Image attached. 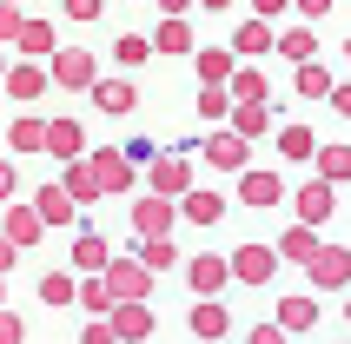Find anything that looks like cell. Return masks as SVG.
Listing matches in <instances>:
<instances>
[{
	"mask_svg": "<svg viewBox=\"0 0 351 344\" xmlns=\"http://www.w3.org/2000/svg\"><path fill=\"white\" fill-rule=\"evenodd\" d=\"M99 285H106V298H113V305H146V298H153V271H139L133 251H113V258H106V271H99Z\"/></svg>",
	"mask_w": 351,
	"mask_h": 344,
	"instance_id": "6da1fadb",
	"label": "cell"
},
{
	"mask_svg": "<svg viewBox=\"0 0 351 344\" xmlns=\"http://www.w3.org/2000/svg\"><path fill=\"white\" fill-rule=\"evenodd\" d=\"M93 79H99V60L86 47H60L53 66H47V86H66V93H86Z\"/></svg>",
	"mask_w": 351,
	"mask_h": 344,
	"instance_id": "7a4b0ae2",
	"label": "cell"
},
{
	"mask_svg": "<svg viewBox=\"0 0 351 344\" xmlns=\"http://www.w3.org/2000/svg\"><path fill=\"white\" fill-rule=\"evenodd\" d=\"M146 186H153V199H166V206L186 199V192H193V159L186 153H159L153 166H146Z\"/></svg>",
	"mask_w": 351,
	"mask_h": 344,
	"instance_id": "3957f363",
	"label": "cell"
},
{
	"mask_svg": "<svg viewBox=\"0 0 351 344\" xmlns=\"http://www.w3.org/2000/svg\"><path fill=\"white\" fill-rule=\"evenodd\" d=\"M106 331H113V344H146L159 331V318H153V305H113L106 311Z\"/></svg>",
	"mask_w": 351,
	"mask_h": 344,
	"instance_id": "277c9868",
	"label": "cell"
},
{
	"mask_svg": "<svg viewBox=\"0 0 351 344\" xmlns=\"http://www.w3.org/2000/svg\"><path fill=\"white\" fill-rule=\"evenodd\" d=\"M272 271H278L272 245H239L226 258V278H239V285H272Z\"/></svg>",
	"mask_w": 351,
	"mask_h": 344,
	"instance_id": "5b68a950",
	"label": "cell"
},
{
	"mask_svg": "<svg viewBox=\"0 0 351 344\" xmlns=\"http://www.w3.org/2000/svg\"><path fill=\"white\" fill-rule=\"evenodd\" d=\"M186 285H193V305L199 298H219V291L232 285V278H226V258H219V251H193V258H186Z\"/></svg>",
	"mask_w": 351,
	"mask_h": 344,
	"instance_id": "8992f818",
	"label": "cell"
},
{
	"mask_svg": "<svg viewBox=\"0 0 351 344\" xmlns=\"http://www.w3.org/2000/svg\"><path fill=\"white\" fill-rule=\"evenodd\" d=\"M86 172H93V186H99V192H133V179H139V172L119 159V146H99V153H86Z\"/></svg>",
	"mask_w": 351,
	"mask_h": 344,
	"instance_id": "52a82bcc",
	"label": "cell"
},
{
	"mask_svg": "<svg viewBox=\"0 0 351 344\" xmlns=\"http://www.w3.org/2000/svg\"><path fill=\"white\" fill-rule=\"evenodd\" d=\"M305 271H312L318 291H345V285H351V251H345V245H318Z\"/></svg>",
	"mask_w": 351,
	"mask_h": 344,
	"instance_id": "ba28073f",
	"label": "cell"
},
{
	"mask_svg": "<svg viewBox=\"0 0 351 344\" xmlns=\"http://www.w3.org/2000/svg\"><path fill=\"white\" fill-rule=\"evenodd\" d=\"M199 159L219 166V172H245V166H252V146L232 139V133H206V139H199Z\"/></svg>",
	"mask_w": 351,
	"mask_h": 344,
	"instance_id": "9c48e42d",
	"label": "cell"
},
{
	"mask_svg": "<svg viewBox=\"0 0 351 344\" xmlns=\"http://www.w3.org/2000/svg\"><path fill=\"white\" fill-rule=\"evenodd\" d=\"M0 93L20 99V106H34V99L47 93V66H34V60H14V66L0 73Z\"/></svg>",
	"mask_w": 351,
	"mask_h": 344,
	"instance_id": "30bf717a",
	"label": "cell"
},
{
	"mask_svg": "<svg viewBox=\"0 0 351 344\" xmlns=\"http://www.w3.org/2000/svg\"><path fill=\"white\" fill-rule=\"evenodd\" d=\"M40 153H53L60 166H73V159H86V139H80V119H47V133H40Z\"/></svg>",
	"mask_w": 351,
	"mask_h": 344,
	"instance_id": "8fae6325",
	"label": "cell"
},
{
	"mask_svg": "<svg viewBox=\"0 0 351 344\" xmlns=\"http://www.w3.org/2000/svg\"><path fill=\"white\" fill-rule=\"evenodd\" d=\"M272 325L285 331V338H305V331L318 325V298H312V291H292V298H278Z\"/></svg>",
	"mask_w": 351,
	"mask_h": 344,
	"instance_id": "7c38bea8",
	"label": "cell"
},
{
	"mask_svg": "<svg viewBox=\"0 0 351 344\" xmlns=\"http://www.w3.org/2000/svg\"><path fill=\"white\" fill-rule=\"evenodd\" d=\"M173 219L179 212L166 206V199H153V192L133 199V238H173Z\"/></svg>",
	"mask_w": 351,
	"mask_h": 344,
	"instance_id": "4fadbf2b",
	"label": "cell"
},
{
	"mask_svg": "<svg viewBox=\"0 0 351 344\" xmlns=\"http://www.w3.org/2000/svg\"><path fill=\"white\" fill-rule=\"evenodd\" d=\"M14 47H20V60H34V66H40V60H53L60 53V34H53V20H20V34H14Z\"/></svg>",
	"mask_w": 351,
	"mask_h": 344,
	"instance_id": "5bb4252c",
	"label": "cell"
},
{
	"mask_svg": "<svg viewBox=\"0 0 351 344\" xmlns=\"http://www.w3.org/2000/svg\"><path fill=\"white\" fill-rule=\"evenodd\" d=\"M239 199H245V206H278V199H285V179H278L272 166H245L239 172Z\"/></svg>",
	"mask_w": 351,
	"mask_h": 344,
	"instance_id": "9a60e30c",
	"label": "cell"
},
{
	"mask_svg": "<svg viewBox=\"0 0 351 344\" xmlns=\"http://www.w3.org/2000/svg\"><path fill=\"white\" fill-rule=\"evenodd\" d=\"M292 206H298V225H325V219H332V206H338V192L332 186H325V179H305V186H298V199H292Z\"/></svg>",
	"mask_w": 351,
	"mask_h": 344,
	"instance_id": "2e32d148",
	"label": "cell"
},
{
	"mask_svg": "<svg viewBox=\"0 0 351 344\" xmlns=\"http://www.w3.org/2000/svg\"><path fill=\"white\" fill-rule=\"evenodd\" d=\"M318 245H325V238H318L312 225H285V232H278V245H272V258H278V265H298V271H305Z\"/></svg>",
	"mask_w": 351,
	"mask_h": 344,
	"instance_id": "e0dca14e",
	"label": "cell"
},
{
	"mask_svg": "<svg viewBox=\"0 0 351 344\" xmlns=\"http://www.w3.org/2000/svg\"><path fill=\"white\" fill-rule=\"evenodd\" d=\"M173 212H179V219H193V225H219V219H226V192L193 186L186 199H173Z\"/></svg>",
	"mask_w": 351,
	"mask_h": 344,
	"instance_id": "ac0fdd59",
	"label": "cell"
},
{
	"mask_svg": "<svg viewBox=\"0 0 351 344\" xmlns=\"http://www.w3.org/2000/svg\"><path fill=\"white\" fill-rule=\"evenodd\" d=\"M106 258H113V245H106L93 225H80V232H73V271H80V278H99Z\"/></svg>",
	"mask_w": 351,
	"mask_h": 344,
	"instance_id": "d6986e66",
	"label": "cell"
},
{
	"mask_svg": "<svg viewBox=\"0 0 351 344\" xmlns=\"http://www.w3.org/2000/svg\"><path fill=\"white\" fill-rule=\"evenodd\" d=\"M186 325H193V338H199V344H226V331H232V318H226V305H219V298H199Z\"/></svg>",
	"mask_w": 351,
	"mask_h": 344,
	"instance_id": "ffe728a7",
	"label": "cell"
},
{
	"mask_svg": "<svg viewBox=\"0 0 351 344\" xmlns=\"http://www.w3.org/2000/svg\"><path fill=\"white\" fill-rule=\"evenodd\" d=\"M0 238H7L14 251H27V245H40V238H47V225L34 219V206H7V225H0Z\"/></svg>",
	"mask_w": 351,
	"mask_h": 344,
	"instance_id": "44dd1931",
	"label": "cell"
},
{
	"mask_svg": "<svg viewBox=\"0 0 351 344\" xmlns=\"http://www.w3.org/2000/svg\"><path fill=\"white\" fill-rule=\"evenodd\" d=\"M272 146H278V159H292V166H305V159L318 153V133L292 119V126H272Z\"/></svg>",
	"mask_w": 351,
	"mask_h": 344,
	"instance_id": "7402d4cb",
	"label": "cell"
},
{
	"mask_svg": "<svg viewBox=\"0 0 351 344\" xmlns=\"http://www.w3.org/2000/svg\"><path fill=\"white\" fill-rule=\"evenodd\" d=\"M272 53L292 60V66H305V60H318V34L298 20V27H285V34H272Z\"/></svg>",
	"mask_w": 351,
	"mask_h": 344,
	"instance_id": "603a6c76",
	"label": "cell"
},
{
	"mask_svg": "<svg viewBox=\"0 0 351 344\" xmlns=\"http://www.w3.org/2000/svg\"><path fill=\"white\" fill-rule=\"evenodd\" d=\"M86 93H93L99 113H133V106H139V86H133V79H93Z\"/></svg>",
	"mask_w": 351,
	"mask_h": 344,
	"instance_id": "cb8c5ba5",
	"label": "cell"
},
{
	"mask_svg": "<svg viewBox=\"0 0 351 344\" xmlns=\"http://www.w3.org/2000/svg\"><path fill=\"white\" fill-rule=\"evenodd\" d=\"M226 53H232V60H258V53H272V27H265V20H239Z\"/></svg>",
	"mask_w": 351,
	"mask_h": 344,
	"instance_id": "d4e9b609",
	"label": "cell"
},
{
	"mask_svg": "<svg viewBox=\"0 0 351 344\" xmlns=\"http://www.w3.org/2000/svg\"><path fill=\"white\" fill-rule=\"evenodd\" d=\"M60 192H66V206H73L80 219H86V206L99 199V186H93V172H86V159H73V166L60 172Z\"/></svg>",
	"mask_w": 351,
	"mask_h": 344,
	"instance_id": "484cf974",
	"label": "cell"
},
{
	"mask_svg": "<svg viewBox=\"0 0 351 344\" xmlns=\"http://www.w3.org/2000/svg\"><path fill=\"white\" fill-rule=\"evenodd\" d=\"M34 219H40V225H86V219L66 206V192H60V186H40L34 192Z\"/></svg>",
	"mask_w": 351,
	"mask_h": 344,
	"instance_id": "4316f807",
	"label": "cell"
},
{
	"mask_svg": "<svg viewBox=\"0 0 351 344\" xmlns=\"http://www.w3.org/2000/svg\"><path fill=\"white\" fill-rule=\"evenodd\" d=\"M265 93H272V86H265L258 66H232V79H226V99H232V106H265Z\"/></svg>",
	"mask_w": 351,
	"mask_h": 344,
	"instance_id": "83f0119b",
	"label": "cell"
},
{
	"mask_svg": "<svg viewBox=\"0 0 351 344\" xmlns=\"http://www.w3.org/2000/svg\"><path fill=\"white\" fill-rule=\"evenodd\" d=\"M312 166H318V179H325V186H345V179H351V146H338V139H332V146H325V139H318V153H312Z\"/></svg>",
	"mask_w": 351,
	"mask_h": 344,
	"instance_id": "f1b7e54d",
	"label": "cell"
},
{
	"mask_svg": "<svg viewBox=\"0 0 351 344\" xmlns=\"http://www.w3.org/2000/svg\"><path fill=\"white\" fill-rule=\"evenodd\" d=\"M232 66H239V60L226 53V47H199V53H193V73H199V86H226V79H232Z\"/></svg>",
	"mask_w": 351,
	"mask_h": 344,
	"instance_id": "f546056e",
	"label": "cell"
},
{
	"mask_svg": "<svg viewBox=\"0 0 351 344\" xmlns=\"http://www.w3.org/2000/svg\"><path fill=\"white\" fill-rule=\"evenodd\" d=\"M226 119H232L226 133H232V139H245V146L272 133V106H232V113H226Z\"/></svg>",
	"mask_w": 351,
	"mask_h": 344,
	"instance_id": "4dcf8cb0",
	"label": "cell"
},
{
	"mask_svg": "<svg viewBox=\"0 0 351 344\" xmlns=\"http://www.w3.org/2000/svg\"><path fill=\"white\" fill-rule=\"evenodd\" d=\"M40 133H47V119H40V113H14V126H7V153H14V159L40 153Z\"/></svg>",
	"mask_w": 351,
	"mask_h": 344,
	"instance_id": "1f68e13d",
	"label": "cell"
},
{
	"mask_svg": "<svg viewBox=\"0 0 351 344\" xmlns=\"http://www.w3.org/2000/svg\"><path fill=\"white\" fill-rule=\"evenodd\" d=\"M133 265L159 278L166 265H179V245H173V238H133Z\"/></svg>",
	"mask_w": 351,
	"mask_h": 344,
	"instance_id": "d6a6232c",
	"label": "cell"
},
{
	"mask_svg": "<svg viewBox=\"0 0 351 344\" xmlns=\"http://www.w3.org/2000/svg\"><path fill=\"white\" fill-rule=\"evenodd\" d=\"M292 86H298L305 99H325L338 79H332V66H325V60H305V66H292Z\"/></svg>",
	"mask_w": 351,
	"mask_h": 344,
	"instance_id": "836d02e7",
	"label": "cell"
},
{
	"mask_svg": "<svg viewBox=\"0 0 351 344\" xmlns=\"http://www.w3.org/2000/svg\"><path fill=\"white\" fill-rule=\"evenodd\" d=\"M153 53H193V27L186 20H159V34H146Z\"/></svg>",
	"mask_w": 351,
	"mask_h": 344,
	"instance_id": "e575fe53",
	"label": "cell"
},
{
	"mask_svg": "<svg viewBox=\"0 0 351 344\" xmlns=\"http://www.w3.org/2000/svg\"><path fill=\"white\" fill-rule=\"evenodd\" d=\"M73 305H80V311H86V318L99 325V318L113 311V298H106V285H99V278H80V285H73Z\"/></svg>",
	"mask_w": 351,
	"mask_h": 344,
	"instance_id": "d590c367",
	"label": "cell"
},
{
	"mask_svg": "<svg viewBox=\"0 0 351 344\" xmlns=\"http://www.w3.org/2000/svg\"><path fill=\"white\" fill-rule=\"evenodd\" d=\"M73 285H80V278H73V271H47V278H40V305H73Z\"/></svg>",
	"mask_w": 351,
	"mask_h": 344,
	"instance_id": "8d00e7d4",
	"label": "cell"
},
{
	"mask_svg": "<svg viewBox=\"0 0 351 344\" xmlns=\"http://www.w3.org/2000/svg\"><path fill=\"white\" fill-rule=\"evenodd\" d=\"M113 60H119V66H146V60H153L146 34H119V40H113Z\"/></svg>",
	"mask_w": 351,
	"mask_h": 344,
	"instance_id": "74e56055",
	"label": "cell"
},
{
	"mask_svg": "<svg viewBox=\"0 0 351 344\" xmlns=\"http://www.w3.org/2000/svg\"><path fill=\"white\" fill-rule=\"evenodd\" d=\"M193 113H199V119H226V113H232V99H226V86H199Z\"/></svg>",
	"mask_w": 351,
	"mask_h": 344,
	"instance_id": "f35d334b",
	"label": "cell"
},
{
	"mask_svg": "<svg viewBox=\"0 0 351 344\" xmlns=\"http://www.w3.org/2000/svg\"><path fill=\"white\" fill-rule=\"evenodd\" d=\"M119 159H126L133 172H146V166L159 159V146H153V139H126V146H119Z\"/></svg>",
	"mask_w": 351,
	"mask_h": 344,
	"instance_id": "ab89813d",
	"label": "cell"
},
{
	"mask_svg": "<svg viewBox=\"0 0 351 344\" xmlns=\"http://www.w3.org/2000/svg\"><path fill=\"white\" fill-rule=\"evenodd\" d=\"M0 344H27V318L0 305Z\"/></svg>",
	"mask_w": 351,
	"mask_h": 344,
	"instance_id": "60d3db41",
	"label": "cell"
},
{
	"mask_svg": "<svg viewBox=\"0 0 351 344\" xmlns=\"http://www.w3.org/2000/svg\"><path fill=\"white\" fill-rule=\"evenodd\" d=\"M14 192H20V172L14 159H0V206H14Z\"/></svg>",
	"mask_w": 351,
	"mask_h": 344,
	"instance_id": "b9f144b4",
	"label": "cell"
},
{
	"mask_svg": "<svg viewBox=\"0 0 351 344\" xmlns=\"http://www.w3.org/2000/svg\"><path fill=\"white\" fill-rule=\"evenodd\" d=\"M106 14V0H66V20H99Z\"/></svg>",
	"mask_w": 351,
	"mask_h": 344,
	"instance_id": "7bdbcfd3",
	"label": "cell"
},
{
	"mask_svg": "<svg viewBox=\"0 0 351 344\" xmlns=\"http://www.w3.org/2000/svg\"><path fill=\"white\" fill-rule=\"evenodd\" d=\"M285 7H292V0H252V20H265V27H272V20L285 14Z\"/></svg>",
	"mask_w": 351,
	"mask_h": 344,
	"instance_id": "ee69618b",
	"label": "cell"
},
{
	"mask_svg": "<svg viewBox=\"0 0 351 344\" xmlns=\"http://www.w3.org/2000/svg\"><path fill=\"white\" fill-rule=\"evenodd\" d=\"M325 106H332L338 119H351V86H332V93H325Z\"/></svg>",
	"mask_w": 351,
	"mask_h": 344,
	"instance_id": "f6af8a7d",
	"label": "cell"
},
{
	"mask_svg": "<svg viewBox=\"0 0 351 344\" xmlns=\"http://www.w3.org/2000/svg\"><path fill=\"white\" fill-rule=\"evenodd\" d=\"M245 344H285V331H278V325H252V331H245Z\"/></svg>",
	"mask_w": 351,
	"mask_h": 344,
	"instance_id": "bcb514c9",
	"label": "cell"
},
{
	"mask_svg": "<svg viewBox=\"0 0 351 344\" xmlns=\"http://www.w3.org/2000/svg\"><path fill=\"white\" fill-rule=\"evenodd\" d=\"M20 20H27L20 7H0V40H14V34H20Z\"/></svg>",
	"mask_w": 351,
	"mask_h": 344,
	"instance_id": "7dc6e473",
	"label": "cell"
},
{
	"mask_svg": "<svg viewBox=\"0 0 351 344\" xmlns=\"http://www.w3.org/2000/svg\"><path fill=\"white\" fill-rule=\"evenodd\" d=\"M80 344H113V331H106V325H93V318H86V325H80Z\"/></svg>",
	"mask_w": 351,
	"mask_h": 344,
	"instance_id": "c3c4849f",
	"label": "cell"
},
{
	"mask_svg": "<svg viewBox=\"0 0 351 344\" xmlns=\"http://www.w3.org/2000/svg\"><path fill=\"white\" fill-rule=\"evenodd\" d=\"M292 7H298V14H305V20H318V14H332V0H292Z\"/></svg>",
	"mask_w": 351,
	"mask_h": 344,
	"instance_id": "681fc988",
	"label": "cell"
},
{
	"mask_svg": "<svg viewBox=\"0 0 351 344\" xmlns=\"http://www.w3.org/2000/svg\"><path fill=\"white\" fill-rule=\"evenodd\" d=\"M14 258H20V251L7 245V238H0V278H7V271H14Z\"/></svg>",
	"mask_w": 351,
	"mask_h": 344,
	"instance_id": "f907efd6",
	"label": "cell"
},
{
	"mask_svg": "<svg viewBox=\"0 0 351 344\" xmlns=\"http://www.w3.org/2000/svg\"><path fill=\"white\" fill-rule=\"evenodd\" d=\"M159 7H166V20H186V7H193V0H159Z\"/></svg>",
	"mask_w": 351,
	"mask_h": 344,
	"instance_id": "816d5d0a",
	"label": "cell"
},
{
	"mask_svg": "<svg viewBox=\"0 0 351 344\" xmlns=\"http://www.w3.org/2000/svg\"><path fill=\"white\" fill-rule=\"evenodd\" d=\"M199 7H213V14H219V7H232V0H199Z\"/></svg>",
	"mask_w": 351,
	"mask_h": 344,
	"instance_id": "f5cc1de1",
	"label": "cell"
},
{
	"mask_svg": "<svg viewBox=\"0 0 351 344\" xmlns=\"http://www.w3.org/2000/svg\"><path fill=\"white\" fill-rule=\"evenodd\" d=\"M0 305H7V278H0Z\"/></svg>",
	"mask_w": 351,
	"mask_h": 344,
	"instance_id": "db71d44e",
	"label": "cell"
},
{
	"mask_svg": "<svg viewBox=\"0 0 351 344\" xmlns=\"http://www.w3.org/2000/svg\"><path fill=\"white\" fill-rule=\"evenodd\" d=\"M0 7H20V0H0Z\"/></svg>",
	"mask_w": 351,
	"mask_h": 344,
	"instance_id": "11a10c76",
	"label": "cell"
},
{
	"mask_svg": "<svg viewBox=\"0 0 351 344\" xmlns=\"http://www.w3.org/2000/svg\"><path fill=\"white\" fill-rule=\"evenodd\" d=\"M0 73H7V53H0Z\"/></svg>",
	"mask_w": 351,
	"mask_h": 344,
	"instance_id": "9f6ffc18",
	"label": "cell"
}]
</instances>
